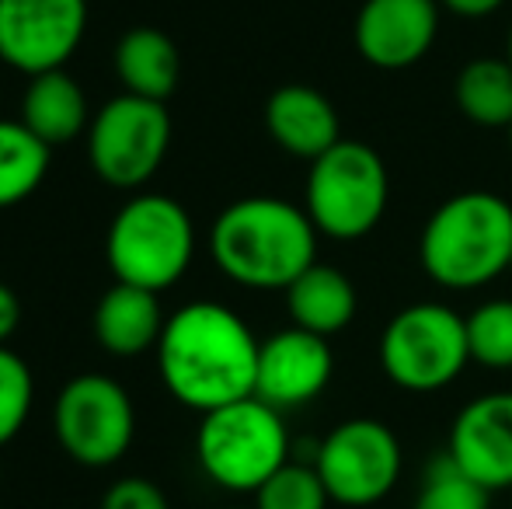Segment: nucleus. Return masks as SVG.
<instances>
[{"mask_svg": "<svg viewBox=\"0 0 512 509\" xmlns=\"http://www.w3.org/2000/svg\"><path fill=\"white\" fill-rule=\"evenodd\" d=\"M446 454L488 492L512 489V391L467 401L450 426Z\"/></svg>", "mask_w": 512, "mask_h": 509, "instance_id": "4468645a", "label": "nucleus"}, {"mask_svg": "<svg viewBox=\"0 0 512 509\" xmlns=\"http://www.w3.org/2000/svg\"><path fill=\"white\" fill-rule=\"evenodd\" d=\"M21 123L42 143H70L88 123V98L67 70L35 74L21 98Z\"/></svg>", "mask_w": 512, "mask_h": 509, "instance_id": "6ab92c4d", "label": "nucleus"}, {"mask_svg": "<svg viewBox=\"0 0 512 509\" xmlns=\"http://www.w3.org/2000/svg\"><path fill=\"white\" fill-rule=\"evenodd\" d=\"M230 509H244V506H230ZM251 509H255V506H251Z\"/></svg>", "mask_w": 512, "mask_h": 509, "instance_id": "7c9ffc66", "label": "nucleus"}, {"mask_svg": "<svg viewBox=\"0 0 512 509\" xmlns=\"http://www.w3.org/2000/svg\"><path fill=\"white\" fill-rule=\"evenodd\" d=\"M115 74L129 95L164 102L178 88L182 56L161 28H129L115 46Z\"/></svg>", "mask_w": 512, "mask_h": 509, "instance_id": "a211bd4d", "label": "nucleus"}, {"mask_svg": "<svg viewBox=\"0 0 512 509\" xmlns=\"http://www.w3.org/2000/svg\"><path fill=\"white\" fill-rule=\"evenodd\" d=\"M53 426L70 461L84 468H108L133 443L136 412L119 381L105 374H81L56 398Z\"/></svg>", "mask_w": 512, "mask_h": 509, "instance_id": "9d476101", "label": "nucleus"}, {"mask_svg": "<svg viewBox=\"0 0 512 509\" xmlns=\"http://www.w3.org/2000/svg\"><path fill=\"white\" fill-rule=\"evenodd\" d=\"M509 492H512V489H509Z\"/></svg>", "mask_w": 512, "mask_h": 509, "instance_id": "473e14b6", "label": "nucleus"}, {"mask_svg": "<svg viewBox=\"0 0 512 509\" xmlns=\"http://www.w3.org/2000/svg\"><path fill=\"white\" fill-rule=\"evenodd\" d=\"M506 133H509V154H512V126L506 129Z\"/></svg>", "mask_w": 512, "mask_h": 509, "instance_id": "c756f323", "label": "nucleus"}, {"mask_svg": "<svg viewBox=\"0 0 512 509\" xmlns=\"http://www.w3.org/2000/svg\"><path fill=\"white\" fill-rule=\"evenodd\" d=\"M88 28V0H0V60L18 74L63 70Z\"/></svg>", "mask_w": 512, "mask_h": 509, "instance_id": "9b49d317", "label": "nucleus"}, {"mask_svg": "<svg viewBox=\"0 0 512 509\" xmlns=\"http://www.w3.org/2000/svg\"><path fill=\"white\" fill-rule=\"evenodd\" d=\"M411 509H492V492L481 482H474L443 450L422 471Z\"/></svg>", "mask_w": 512, "mask_h": 509, "instance_id": "4be33fe9", "label": "nucleus"}, {"mask_svg": "<svg viewBox=\"0 0 512 509\" xmlns=\"http://www.w3.org/2000/svg\"><path fill=\"white\" fill-rule=\"evenodd\" d=\"M196 454L213 485L227 492H258L290 461V433L279 408L251 394L203 415Z\"/></svg>", "mask_w": 512, "mask_h": 509, "instance_id": "20e7f679", "label": "nucleus"}, {"mask_svg": "<svg viewBox=\"0 0 512 509\" xmlns=\"http://www.w3.org/2000/svg\"><path fill=\"white\" fill-rule=\"evenodd\" d=\"M314 468L331 503L366 509L384 503L405 468V450L387 422L356 415L345 419L317 443Z\"/></svg>", "mask_w": 512, "mask_h": 509, "instance_id": "6e6552de", "label": "nucleus"}, {"mask_svg": "<svg viewBox=\"0 0 512 509\" xmlns=\"http://www.w3.org/2000/svg\"><path fill=\"white\" fill-rule=\"evenodd\" d=\"M453 98L467 123L481 129L512 126V63L506 56H478L464 63L453 84Z\"/></svg>", "mask_w": 512, "mask_h": 509, "instance_id": "aec40b11", "label": "nucleus"}, {"mask_svg": "<svg viewBox=\"0 0 512 509\" xmlns=\"http://www.w3.org/2000/svg\"><path fill=\"white\" fill-rule=\"evenodd\" d=\"M439 0H363L352 25L356 53L377 70H408L439 35Z\"/></svg>", "mask_w": 512, "mask_h": 509, "instance_id": "f8f14e48", "label": "nucleus"}, {"mask_svg": "<svg viewBox=\"0 0 512 509\" xmlns=\"http://www.w3.org/2000/svg\"><path fill=\"white\" fill-rule=\"evenodd\" d=\"M317 227L304 206L279 196H248L230 203L209 231L213 262L244 290H290L317 262Z\"/></svg>", "mask_w": 512, "mask_h": 509, "instance_id": "f03ea898", "label": "nucleus"}, {"mask_svg": "<svg viewBox=\"0 0 512 509\" xmlns=\"http://www.w3.org/2000/svg\"><path fill=\"white\" fill-rule=\"evenodd\" d=\"M164 321L154 290L115 283L95 307V339L112 356H140L161 342Z\"/></svg>", "mask_w": 512, "mask_h": 509, "instance_id": "dca6fc26", "label": "nucleus"}, {"mask_svg": "<svg viewBox=\"0 0 512 509\" xmlns=\"http://www.w3.org/2000/svg\"><path fill=\"white\" fill-rule=\"evenodd\" d=\"M506 60L512 63V25H509V35H506Z\"/></svg>", "mask_w": 512, "mask_h": 509, "instance_id": "c85d7f7f", "label": "nucleus"}, {"mask_svg": "<svg viewBox=\"0 0 512 509\" xmlns=\"http://www.w3.org/2000/svg\"><path fill=\"white\" fill-rule=\"evenodd\" d=\"M418 262L436 286L471 293L512 269V206L499 192L471 189L443 199L425 220Z\"/></svg>", "mask_w": 512, "mask_h": 509, "instance_id": "7ed1b4c3", "label": "nucleus"}, {"mask_svg": "<svg viewBox=\"0 0 512 509\" xmlns=\"http://www.w3.org/2000/svg\"><path fill=\"white\" fill-rule=\"evenodd\" d=\"M115 279L143 290H168L185 276L196 255V231L185 206L171 196H136L115 213L105 238Z\"/></svg>", "mask_w": 512, "mask_h": 509, "instance_id": "423d86ee", "label": "nucleus"}, {"mask_svg": "<svg viewBox=\"0 0 512 509\" xmlns=\"http://www.w3.org/2000/svg\"><path fill=\"white\" fill-rule=\"evenodd\" d=\"M335 374V353L328 339L307 328H283L258 346L255 394L272 408H300L314 401Z\"/></svg>", "mask_w": 512, "mask_h": 509, "instance_id": "ddd939ff", "label": "nucleus"}, {"mask_svg": "<svg viewBox=\"0 0 512 509\" xmlns=\"http://www.w3.org/2000/svg\"><path fill=\"white\" fill-rule=\"evenodd\" d=\"M509 272H512V269H509Z\"/></svg>", "mask_w": 512, "mask_h": 509, "instance_id": "2f4dec72", "label": "nucleus"}, {"mask_svg": "<svg viewBox=\"0 0 512 509\" xmlns=\"http://www.w3.org/2000/svg\"><path fill=\"white\" fill-rule=\"evenodd\" d=\"M331 496L314 464L286 461L262 489L255 492V509H328Z\"/></svg>", "mask_w": 512, "mask_h": 509, "instance_id": "b1692460", "label": "nucleus"}, {"mask_svg": "<svg viewBox=\"0 0 512 509\" xmlns=\"http://www.w3.org/2000/svg\"><path fill=\"white\" fill-rule=\"evenodd\" d=\"M18 325H21V300L11 286L0 283V346H7V339L18 332Z\"/></svg>", "mask_w": 512, "mask_h": 509, "instance_id": "bb28decb", "label": "nucleus"}, {"mask_svg": "<svg viewBox=\"0 0 512 509\" xmlns=\"http://www.w3.org/2000/svg\"><path fill=\"white\" fill-rule=\"evenodd\" d=\"M391 199L387 164L370 143L338 140L328 154L310 161L304 210L317 234L331 241H359L377 231Z\"/></svg>", "mask_w": 512, "mask_h": 509, "instance_id": "39448f33", "label": "nucleus"}, {"mask_svg": "<svg viewBox=\"0 0 512 509\" xmlns=\"http://www.w3.org/2000/svg\"><path fill=\"white\" fill-rule=\"evenodd\" d=\"M102 509H171L150 478H122L102 496Z\"/></svg>", "mask_w": 512, "mask_h": 509, "instance_id": "a878e982", "label": "nucleus"}, {"mask_svg": "<svg viewBox=\"0 0 512 509\" xmlns=\"http://www.w3.org/2000/svg\"><path fill=\"white\" fill-rule=\"evenodd\" d=\"M171 147V116L164 102L119 95L95 112L88 126V161L112 189H136L164 164Z\"/></svg>", "mask_w": 512, "mask_h": 509, "instance_id": "1a4fd4ad", "label": "nucleus"}, {"mask_svg": "<svg viewBox=\"0 0 512 509\" xmlns=\"http://www.w3.org/2000/svg\"><path fill=\"white\" fill-rule=\"evenodd\" d=\"M467 346L478 367L512 370V297H492L467 314Z\"/></svg>", "mask_w": 512, "mask_h": 509, "instance_id": "5701e85b", "label": "nucleus"}, {"mask_svg": "<svg viewBox=\"0 0 512 509\" xmlns=\"http://www.w3.org/2000/svg\"><path fill=\"white\" fill-rule=\"evenodd\" d=\"M35 401V381L28 363L0 346V447L21 433Z\"/></svg>", "mask_w": 512, "mask_h": 509, "instance_id": "393cba45", "label": "nucleus"}, {"mask_svg": "<svg viewBox=\"0 0 512 509\" xmlns=\"http://www.w3.org/2000/svg\"><path fill=\"white\" fill-rule=\"evenodd\" d=\"M46 171L49 143H42L21 119H0V210L25 203Z\"/></svg>", "mask_w": 512, "mask_h": 509, "instance_id": "412c9836", "label": "nucleus"}, {"mask_svg": "<svg viewBox=\"0 0 512 509\" xmlns=\"http://www.w3.org/2000/svg\"><path fill=\"white\" fill-rule=\"evenodd\" d=\"M502 4H506V0H439L443 11L457 14V18H467V21L488 18V14H495Z\"/></svg>", "mask_w": 512, "mask_h": 509, "instance_id": "cd10ccee", "label": "nucleus"}, {"mask_svg": "<svg viewBox=\"0 0 512 509\" xmlns=\"http://www.w3.org/2000/svg\"><path fill=\"white\" fill-rule=\"evenodd\" d=\"M265 129L279 150L300 161H317L342 140L335 105L310 84H283L272 91L265 102Z\"/></svg>", "mask_w": 512, "mask_h": 509, "instance_id": "2eb2a0df", "label": "nucleus"}, {"mask_svg": "<svg viewBox=\"0 0 512 509\" xmlns=\"http://www.w3.org/2000/svg\"><path fill=\"white\" fill-rule=\"evenodd\" d=\"M258 346L241 314L216 300H196L164 321L157 367L171 398L206 415L255 394Z\"/></svg>", "mask_w": 512, "mask_h": 509, "instance_id": "f257e3e1", "label": "nucleus"}, {"mask_svg": "<svg viewBox=\"0 0 512 509\" xmlns=\"http://www.w3.org/2000/svg\"><path fill=\"white\" fill-rule=\"evenodd\" d=\"M467 363V318L439 300L401 307L380 332V370L401 391H443L464 374Z\"/></svg>", "mask_w": 512, "mask_h": 509, "instance_id": "0eeeda50", "label": "nucleus"}, {"mask_svg": "<svg viewBox=\"0 0 512 509\" xmlns=\"http://www.w3.org/2000/svg\"><path fill=\"white\" fill-rule=\"evenodd\" d=\"M286 311H290L297 328H307V332L328 339V335H338L352 325V318L359 311V297L352 279L342 269L314 262L290 283Z\"/></svg>", "mask_w": 512, "mask_h": 509, "instance_id": "f3484780", "label": "nucleus"}]
</instances>
